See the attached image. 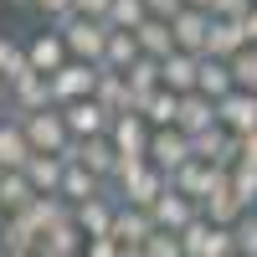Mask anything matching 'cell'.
Wrapping results in <instances>:
<instances>
[{
    "label": "cell",
    "mask_w": 257,
    "mask_h": 257,
    "mask_svg": "<svg viewBox=\"0 0 257 257\" xmlns=\"http://www.w3.org/2000/svg\"><path fill=\"white\" fill-rule=\"evenodd\" d=\"M231 237H237V257H257V211H247V216L231 226Z\"/></svg>",
    "instance_id": "cell-38"
},
{
    "label": "cell",
    "mask_w": 257,
    "mask_h": 257,
    "mask_svg": "<svg viewBox=\"0 0 257 257\" xmlns=\"http://www.w3.org/2000/svg\"><path fill=\"white\" fill-rule=\"evenodd\" d=\"M144 6H149V16H155V21H175V16L185 11V0H144Z\"/></svg>",
    "instance_id": "cell-42"
},
{
    "label": "cell",
    "mask_w": 257,
    "mask_h": 257,
    "mask_svg": "<svg viewBox=\"0 0 257 257\" xmlns=\"http://www.w3.org/2000/svg\"><path fill=\"white\" fill-rule=\"evenodd\" d=\"M0 257H36V252H0Z\"/></svg>",
    "instance_id": "cell-51"
},
{
    "label": "cell",
    "mask_w": 257,
    "mask_h": 257,
    "mask_svg": "<svg viewBox=\"0 0 257 257\" xmlns=\"http://www.w3.org/2000/svg\"><path fill=\"white\" fill-rule=\"evenodd\" d=\"M93 98H98V108L108 113V118H118V113H139V108H134V93H128V82H123V72H103Z\"/></svg>",
    "instance_id": "cell-27"
},
{
    "label": "cell",
    "mask_w": 257,
    "mask_h": 257,
    "mask_svg": "<svg viewBox=\"0 0 257 257\" xmlns=\"http://www.w3.org/2000/svg\"><path fill=\"white\" fill-rule=\"evenodd\" d=\"M113 201L123 206H139V211H155V201L170 190V175L155 170L149 160H118V175H113Z\"/></svg>",
    "instance_id": "cell-1"
},
{
    "label": "cell",
    "mask_w": 257,
    "mask_h": 257,
    "mask_svg": "<svg viewBox=\"0 0 257 257\" xmlns=\"http://www.w3.org/2000/svg\"><path fill=\"white\" fill-rule=\"evenodd\" d=\"M21 128H26V139H31V155H62V160H67L72 134H67V118H62V108L26 113V118H21Z\"/></svg>",
    "instance_id": "cell-3"
},
{
    "label": "cell",
    "mask_w": 257,
    "mask_h": 257,
    "mask_svg": "<svg viewBox=\"0 0 257 257\" xmlns=\"http://www.w3.org/2000/svg\"><path fill=\"white\" fill-rule=\"evenodd\" d=\"M6 103H11V88H6V82H0V113H6Z\"/></svg>",
    "instance_id": "cell-49"
},
{
    "label": "cell",
    "mask_w": 257,
    "mask_h": 257,
    "mask_svg": "<svg viewBox=\"0 0 257 257\" xmlns=\"http://www.w3.org/2000/svg\"><path fill=\"white\" fill-rule=\"evenodd\" d=\"M242 31H247V41H252V47H257V11H252V16L242 21Z\"/></svg>",
    "instance_id": "cell-46"
},
{
    "label": "cell",
    "mask_w": 257,
    "mask_h": 257,
    "mask_svg": "<svg viewBox=\"0 0 257 257\" xmlns=\"http://www.w3.org/2000/svg\"><path fill=\"white\" fill-rule=\"evenodd\" d=\"M242 160H247V165H257V134H247V139H242Z\"/></svg>",
    "instance_id": "cell-45"
},
{
    "label": "cell",
    "mask_w": 257,
    "mask_h": 257,
    "mask_svg": "<svg viewBox=\"0 0 257 257\" xmlns=\"http://www.w3.org/2000/svg\"><path fill=\"white\" fill-rule=\"evenodd\" d=\"M144 257H185V247H180L175 231H155V237L144 242Z\"/></svg>",
    "instance_id": "cell-39"
},
{
    "label": "cell",
    "mask_w": 257,
    "mask_h": 257,
    "mask_svg": "<svg viewBox=\"0 0 257 257\" xmlns=\"http://www.w3.org/2000/svg\"><path fill=\"white\" fill-rule=\"evenodd\" d=\"M82 257H118V242H113V237H93Z\"/></svg>",
    "instance_id": "cell-44"
},
{
    "label": "cell",
    "mask_w": 257,
    "mask_h": 257,
    "mask_svg": "<svg viewBox=\"0 0 257 257\" xmlns=\"http://www.w3.org/2000/svg\"><path fill=\"white\" fill-rule=\"evenodd\" d=\"M196 93H206L211 103L231 98V93H237V82H231V62H216V57H201V88H196Z\"/></svg>",
    "instance_id": "cell-30"
},
{
    "label": "cell",
    "mask_w": 257,
    "mask_h": 257,
    "mask_svg": "<svg viewBox=\"0 0 257 257\" xmlns=\"http://www.w3.org/2000/svg\"><path fill=\"white\" fill-rule=\"evenodd\" d=\"M36 11L47 16V26H62V21L77 16V0H36Z\"/></svg>",
    "instance_id": "cell-41"
},
{
    "label": "cell",
    "mask_w": 257,
    "mask_h": 257,
    "mask_svg": "<svg viewBox=\"0 0 257 257\" xmlns=\"http://www.w3.org/2000/svg\"><path fill=\"white\" fill-rule=\"evenodd\" d=\"M62 118H67V134H72V139H108V128H113V118L98 108V98L67 103V108H62Z\"/></svg>",
    "instance_id": "cell-11"
},
{
    "label": "cell",
    "mask_w": 257,
    "mask_h": 257,
    "mask_svg": "<svg viewBox=\"0 0 257 257\" xmlns=\"http://www.w3.org/2000/svg\"><path fill=\"white\" fill-rule=\"evenodd\" d=\"M196 155H190V134H180V128H155V139H149V165L165 170V175H175L180 165H190Z\"/></svg>",
    "instance_id": "cell-9"
},
{
    "label": "cell",
    "mask_w": 257,
    "mask_h": 257,
    "mask_svg": "<svg viewBox=\"0 0 257 257\" xmlns=\"http://www.w3.org/2000/svg\"><path fill=\"white\" fill-rule=\"evenodd\" d=\"M123 82H128V93H134V108H144V103L160 93V62L155 57H139L134 67L123 72Z\"/></svg>",
    "instance_id": "cell-29"
},
{
    "label": "cell",
    "mask_w": 257,
    "mask_h": 257,
    "mask_svg": "<svg viewBox=\"0 0 257 257\" xmlns=\"http://www.w3.org/2000/svg\"><path fill=\"white\" fill-rule=\"evenodd\" d=\"M26 72V41L11 36V31H0V82H11Z\"/></svg>",
    "instance_id": "cell-33"
},
{
    "label": "cell",
    "mask_w": 257,
    "mask_h": 257,
    "mask_svg": "<svg viewBox=\"0 0 257 257\" xmlns=\"http://www.w3.org/2000/svg\"><path fill=\"white\" fill-rule=\"evenodd\" d=\"M67 160H77L82 170H93L103 185H113V175H118V149H113L108 139H72Z\"/></svg>",
    "instance_id": "cell-10"
},
{
    "label": "cell",
    "mask_w": 257,
    "mask_h": 257,
    "mask_svg": "<svg viewBox=\"0 0 257 257\" xmlns=\"http://www.w3.org/2000/svg\"><path fill=\"white\" fill-rule=\"evenodd\" d=\"M160 88H170V93H196L201 88V57H190V52H170L165 62H160Z\"/></svg>",
    "instance_id": "cell-16"
},
{
    "label": "cell",
    "mask_w": 257,
    "mask_h": 257,
    "mask_svg": "<svg viewBox=\"0 0 257 257\" xmlns=\"http://www.w3.org/2000/svg\"><path fill=\"white\" fill-rule=\"evenodd\" d=\"M113 211H118V201H113V190L108 196H98V201H82V206H72V221H77V231L82 237H108L113 231Z\"/></svg>",
    "instance_id": "cell-19"
},
{
    "label": "cell",
    "mask_w": 257,
    "mask_h": 257,
    "mask_svg": "<svg viewBox=\"0 0 257 257\" xmlns=\"http://www.w3.org/2000/svg\"><path fill=\"white\" fill-rule=\"evenodd\" d=\"M201 216H206L211 226H237V221L247 216V206L231 196V180H221V185H216V190H211V196L201 201Z\"/></svg>",
    "instance_id": "cell-23"
},
{
    "label": "cell",
    "mask_w": 257,
    "mask_h": 257,
    "mask_svg": "<svg viewBox=\"0 0 257 257\" xmlns=\"http://www.w3.org/2000/svg\"><path fill=\"white\" fill-rule=\"evenodd\" d=\"M134 36H139V52H144V57H155V62H165L170 52H175V36H170V21H155V16H149V21H144V26H139Z\"/></svg>",
    "instance_id": "cell-31"
},
{
    "label": "cell",
    "mask_w": 257,
    "mask_h": 257,
    "mask_svg": "<svg viewBox=\"0 0 257 257\" xmlns=\"http://www.w3.org/2000/svg\"><path fill=\"white\" fill-rule=\"evenodd\" d=\"M149 139H155V128L144 113H118L108 128V144L118 149V160H149Z\"/></svg>",
    "instance_id": "cell-8"
},
{
    "label": "cell",
    "mask_w": 257,
    "mask_h": 257,
    "mask_svg": "<svg viewBox=\"0 0 257 257\" xmlns=\"http://www.w3.org/2000/svg\"><path fill=\"white\" fill-rule=\"evenodd\" d=\"M231 82H237V93H257V47L231 57Z\"/></svg>",
    "instance_id": "cell-37"
},
{
    "label": "cell",
    "mask_w": 257,
    "mask_h": 257,
    "mask_svg": "<svg viewBox=\"0 0 257 257\" xmlns=\"http://www.w3.org/2000/svg\"><path fill=\"white\" fill-rule=\"evenodd\" d=\"M31 160V139L26 128H21V113H0V170H26Z\"/></svg>",
    "instance_id": "cell-17"
},
{
    "label": "cell",
    "mask_w": 257,
    "mask_h": 257,
    "mask_svg": "<svg viewBox=\"0 0 257 257\" xmlns=\"http://www.w3.org/2000/svg\"><path fill=\"white\" fill-rule=\"evenodd\" d=\"M149 216H155L160 231H175V237H180V231L201 216V206L190 201V196H180V190H165V196L155 201V211H149Z\"/></svg>",
    "instance_id": "cell-18"
},
{
    "label": "cell",
    "mask_w": 257,
    "mask_h": 257,
    "mask_svg": "<svg viewBox=\"0 0 257 257\" xmlns=\"http://www.w3.org/2000/svg\"><path fill=\"white\" fill-rule=\"evenodd\" d=\"M36 201V190H31V180L21 175V170H0V221H11V216H21Z\"/></svg>",
    "instance_id": "cell-25"
},
{
    "label": "cell",
    "mask_w": 257,
    "mask_h": 257,
    "mask_svg": "<svg viewBox=\"0 0 257 257\" xmlns=\"http://www.w3.org/2000/svg\"><path fill=\"white\" fill-rule=\"evenodd\" d=\"M113 11V0H77V16H88V21H108Z\"/></svg>",
    "instance_id": "cell-43"
},
{
    "label": "cell",
    "mask_w": 257,
    "mask_h": 257,
    "mask_svg": "<svg viewBox=\"0 0 257 257\" xmlns=\"http://www.w3.org/2000/svg\"><path fill=\"white\" fill-rule=\"evenodd\" d=\"M11 11H36V0H6Z\"/></svg>",
    "instance_id": "cell-47"
},
{
    "label": "cell",
    "mask_w": 257,
    "mask_h": 257,
    "mask_svg": "<svg viewBox=\"0 0 257 257\" xmlns=\"http://www.w3.org/2000/svg\"><path fill=\"white\" fill-rule=\"evenodd\" d=\"M170 36H175V52H190V57H206V36H211V11H180L170 21Z\"/></svg>",
    "instance_id": "cell-12"
},
{
    "label": "cell",
    "mask_w": 257,
    "mask_h": 257,
    "mask_svg": "<svg viewBox=\"0 0 257 257\" xmlns=\"http://www.w3.org/2000/svg\"><path fill=\"white\" fill-rule=\"evenodd\" d=\"M252 41L242 31V21H216L211 16V36H206V57H216V62H231L237 52H247Z\"/></svg>",
    "instance_id": "cell-21"
},
{
    "label": "cell",
    "mask_w": 257,
    "mask_h": 257,
    "mask_svg": "<svg viewBox=\"0 0 257 257\" xmlns=\"http://www.w3.org/2000/svg\"><path fill=\"white\" fill-rule=\"evenodd\" d=\"M149 21V6L144 0H113V11H108V26L113 31H139Z\"/></svg>",
    "instance_id": "cell-34"
},
{
    "label": "cell",
    "mask_w": 257,
    "mask_h": 257,
    "mask_svg": "<svg viewBox=\"0 0 257 257\" xmlns=\"http://www.w3.org/2000/svg\"><path fill=\"white\" fill-rule=\"evenodd\" d=\"M62 170H67V160H62V155H31L21 175L31 180L36 196H57V190H62Z\"/></svg>",
    "instance_id": "cell-24"
},
{
    "label": "cell",
    "mask_w": 257,
    "mask_h": 257,
    "mask_svg": "<svg viewBox=\"0 0 257 257\" xmlns=\"http://www.w3.org/2000/svg\"><path fill=\"white\" fill-rule=\"evenodd\" d=\"M144 118H149V128H175L180 123V93H170V88H160L155 98L139 108Z\"/></svg>",
    "instance_id": "cell-32"
},
{
    "label": "cell",
    "mask_w": 257,
    "mask_h": 257,
    "mask_svg": "<svg viewBox=\"0 0 257 257\" xmlns=\"http://www.w3.org/2000/svg\"><path fill=\"white\" fill-rule=\"evenodd\" d=\"M98 77H103V67H88V62H67L62 72H52V98H57V108L93 98V93H98Z\"/></svg>",
    "instance_id": "cell-7"
},
{
    "label": "cell",
    "mask_w": 257,
    "mask_h": 257,
    "mask_svg": "<svg viewBox=\"0 0 257 257\" xmlns=\"http://www.w3.org/2000/svg\"><path fill=\"white\" fill-rule=\"evenodd\" d=\"M155 231H160V226H155V216H149V211L123 206V201H118V211H113V231H108L118 247H144Z\"/></svg>",
    "instance_id": "cell-14"
},
{
    "label": "cell",
    "mask_w": 257,
    "mask_h": 257,
    "mask_svg": "<svg viewBox=\"0 0 257 257\" xmlns=\"http://www.w3.org/2000/svg\"><path fill=\"white\" fill-rule=\"evenodd\" d=\"M72 62V52H67V41H62V31L57 26H41L31 41H26V67L31 72H41V77H52V72H62Z\"/></svg>",
    "instance_id": "cell-6"
},
{
    "label": "cell",
    "mask_w": 257,
    "mask_h": 257,
    "mask_svg": "<svg viewBox=\"0 0 257 257\" xmlns=\"http://www.w3.org/2000/svg\"><path fill=\"white\" fill-rule=\"evenodd\" d=\"M6 88H11V103H6V108L21 113V118H26V113H47V108H57V98H52V77H41V72H31V67L21 72V77H11Z\"/></svg>",
    "instance_id": "cell-5"
},
{
    "label": "cell",
    "mask_w": 257,
    "mask_h": 257,
    "mask_svg": "<svg viewBox=\"0 0 257 257\" xmlns=\"http://www.w3.org/2000/svg\"><path fill=\"white\" fill-rule=\"evenodd\" d=\"M185 6H190V11H211V0H185Z\"/></svg>",
    "instance_id": "cell-50"
},
{
    "label": "cell",
    "mask_w": 257,
    "mask_h": 257,
    "mask_svg": "<svg viewBox=\"0 0 257 257\" xmlns=\"http://www.w3.org/2000/svg\"><path fill=\"white\" fill-rule=\"evenodd\" d=\"M226 180H231V196H237L247 211H257V165H237V170H226Z\"/></svg>",
    "instance_id": "cell-35"
},
{
    "label": "cell",
    "mask_w": 257,
    "mask_h": 257,
    "mask_svg": "<svg viewBox=\"0 0 257 257\" xmlns=\"http://www.w3.org/2000/svg\"><path fill=\"white\" fill-rule=\"evenodd\" d=\"M221 149H226V128H221V123L190 139V155H196V160H206V165H221Z\"/></svg>",
    "instance_id": "cell-36"
},
{
    "label": "cell",
    "mask_w": 257,
    "mask_h": 257,
    "mask_svg": "<svg viewBox=\"0 0 257 257\" xmlns=\"http://www.w3.org/2000/svg\"><path fill=\"white\" fill-rule=\"evenodd\" d=\"M257 11V0H211V16L216 21H247Z\"/></svg>",
    "instance_id": "cell-40"
},
{
    "label": "cell",
    "mask_w": 257,
    "mask_h": 257,
    "mask_svg": "<svg viewBox=\"0 0 257 257\" xmlns=\"http://www.w3.org/2000/svg\"><path fill=\"white\" fill-rule=\"evenodd\" d=\"M67 216H72V206L62 201V196H36V201H31V206L21 211V216H16V221H21V226H26L31 237L41 242V237H47L52 226H62V221H67Z\"/></svg>",
    "instance_id": "cell-13"
},
{
    "label": "cell",
    "mask_w": 257,
    "mask_h": 257,
    "mask_svg": "<svg viewBox=\"0 0 257 257\" xmlns=\"http://www.w3.org/2000/svg\"><path fill=\"white\" fill-rule=\"evenodd\" d=\"M180 247H185V257H237L231 226H211L206 216H196V221L180 231Z\"/></svg>",
    "instance_id": "cell-4"
},
{
    "label": "cell",
    "mask_w": 257,
    "mask_h": 257,
    "mask_svg": "<svg viewBox=\"0 0 257 257\" xmlns=\"http://www.w3.org/2000/svg\"><path fill=\"white\" fill-rule=\"evenodd\" d=\"M118 257H144V247H118Z\"/></svg>",
    "instance_id": "cell-48"
},
{
    "label": "cell",
    "mask_w": 257,
    "mask_h": 257,
    "mask_svg": "<svg viewBox=\"0 0 257 257\" xmlns=\"http://www.w3.org/2000/svg\"><path fill=\"white\" fill-rule=\"evenodd\" d=\"M88 252V237L77 231V221L67 216L62 226H52L47 237H41V247H36V257H82Z\"/></svg>",
    "instance_id": "cell-26"
},
{
    "label": "cell",
    "mask_w": 257,
    "mask_h": 257,
    "mask_svg": "<svg viewBox=\"0 0 257 257\" xmlns=\"http://www.w3.org/2000/svg\"><path fill=\"white\" fill-rule=\"evenodd\" d=\"M221 118H216V103H211L206 93H185L180 98V134H190V139H196V134H206V128H216Z\"/></svg>",
    "instance_id": "cell-22"
},
{
    "label": "cell",
    "mask_w": 257,
    "mask_h": 257,
    "mask_svg": "<svg viewBox=\"0 0 257 257\" xmlns=\"http://www.w3.org/2000/svg\"><path fill=\"white\" fill-rule=\"evenodd\" d=\"M139 57H144V52H139V36H134V31H113V26H108V47H103V72H128Z\"/></svg>",
    "instance_id": "cell-28"
},
{
    "label": "cell",
    "mask_w": 257,
    "mask_h": 257,
    "mask_svg": "<svg viewBox=\"0 0 257 257\" xmlns=\"http://www.w3.org/2000/svg\"><path fill=\"white\" fill-rule=\"evenodd\" d=\"M216 118H221L226 134H237V139L257 134V93H231V98H221V103H216Z\"/></svg>",
    "instance_id": "cell-15"
},
{
    "label": "cell",
    "mask_w": 257,
    "mask_h": 257,
    "mask_svg": "<svg viewBox=\"0 0 257 257\" xmlns=\"http://www.w3.org/2000/svg\"><path fill=\"white\" fill-rule=\"evenodd\" d=\"M67 206H82V201H98V196H108V185H103L93 170H82L77 160H67V170H62V190H57Z\"/></svg>",
    "instance_id": "cell-20"
},
{
    "label": "cell",
    "mask_w": 257,
    "mask_h": 257,
    "mask_svg": "<svg viewBox=\"0 0 257 257\" xmlns=\"http://www.w3.org/2000/svg\"><path fill=\"white\" fill-rule=\"evenodd\" d=\"M62 41H67L72 62H88V67H103V47H108V21H88V16H72L62 21Z\"/></svg>",
    "instance_id": "cell-2"
}]
</instances>
